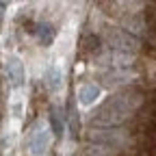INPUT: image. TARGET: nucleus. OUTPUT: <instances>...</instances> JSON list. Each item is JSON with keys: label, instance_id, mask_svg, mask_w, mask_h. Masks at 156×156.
Segmentation results:
<instances>
[{"label": "nucleus", "instance_id": "f257e3e1", "mask_svg": "<svg viewBox=\"0 0 156 156\" xmlns=\"http://www.w3.org/2000/svg\"><path fill=\"white\" fill-rule=\"evenodd\" d=\"M87 139L91 145H102L117 152V150H130L134 136L124 128H91Z\"/></svg>", "mask_w": 156, "mask_h": 156}, {"label": "nucleus", "instance_id": "f03ea898", "mask_svg": "<svg viewBox=\"0 0 156 156\" xmlns=\"http://www.w3.org/2000/svg\"><path fill=\"white\" fill-rule=\"evenodd\" d=\"M106 41H108V46H111L113 52H124V54H130V56H134L136 52H139V48H141V41H139V39L132 37V35H128L124 28H113V30H108Z\"/></svg>", "mask_w": 156, "mask_h": 156}, {"label": "nucleus", "instance_id": "7ed1b4c3", "mask_svg": "<svg viewBox=\"0 0 156 156\" xmlns=\"http://www.w3.org/2000/svg\"><path fill=\"white\" fill-rule=\"evenodd\" d=\"M5 72H7V78L13 87H20L24 83V65L20 58H9L7 65H5Z\"/></svg>", "mask_w": 156, "mask_h": 156}, {"label": "nucleus", "instance_id": "20e7f679", "mask_svg": "<svg viewBox=\"0 0 156 156\" xmlns=\"http://www.w3.org/2000/svg\"><path fill=\"white\" fill-rule=\"evenodd\" d=\"M98 98H100V87L93 85V83H85L80 89H78V102L80 104H93Z\"/></svg>", "mask_w": 156, "mask_h": 156}, {"label": "nucleus", "instance_id": "39448f33", "mask_svg": "<svg viewBox=\"0 0 156 156\" xmlns=\"http://www.w3.org/2000/svg\"><path fill=\"white\" fill-rule=\"evenodd\" d=\"M102 78H104V85L106 87H113L117 83H126L128 78H132V69L130 67H126V69H113V72H106Z\"/></svg>", "mask_w": 156, "mask_h": 156}, {"label": "nucleus", "instance_id": "423d86ee", "mask_svg": "<svg viewBox=\"0 0 156 156\" xmlns=\"http://www.w3.org/2000/svg\"><path fill=\"white\" fill-rule=\"evenodd\" d=\"M48 143H50V134L46 130H39L30 136V150L33 154H44L48 150Z\"/></svg>", "mask_w": 156, "mask_h": 156}, {"label": "nucleus", "instance_id": "0eeeda50", "mask_svg": "<svg viewBox=\"0 0 156 156\" xmlns=\"http://www.w3.org/2000/svg\"><path fill=\"white\" fill-rule=\"evenodd\" d=\"M35 35H37V39H39V41H41L44 46H48V44H52V39H54L56 30H54V26H52V24H48V22H41V24H37V28H35Z\"/></svg>", "mask_w": 156, "mask_h": 156}, {"label": "nucleus", "instance_id": "6e6552de", "mask_svg": "<svg viewBox=\"0 0 156 156\" xmlns=\"http://www.w3.org/2000/svg\"><path fill=\"white\" fill-rule=\"evenodd\" d=\"M63 111L58 108V106H54L52 111H50V128H52V132L56 134V136H61L63 134V128H65V124H63Z\"/></svg>", "mask_w": 156, "mask_h": 156}, {"label": "nucleus", "instance_id": "1a4fd4ad", "mask_svg": "<svg viewBox=\"0 0 156 156\" xmlns=\"http://www.w3.org/2000/svg\"><path fill=\"white\" fill-rule=\"evenodd\" d=\"M80 48H83V52H98L100 50V39H98L95 35H85L83 39H80Z\"/></svg>", "mask_w": 156, "mask_h": 156}, {"label": "nucleus", "instance_id": "9d476101", "mask_svg": "<svg viewBox=\"0 0 156 156\" xmlns=\"http://www.w3.org/2000/svg\"><path fill=\"white\" fill-rule=\"evenodd\" d=\"M46 83L52 91H56L58 87H61V69L58 67H50L48 74H46Z\"/></svg>", "mask_w": 156, "mask_h": 156}, {"label": "nucleus", "instance_id": "9b49d317", "mask_svg": "<svg viewBox=\"0 0 156 156\" xmlns=\"http://www.w3.org/2000/svg\"><path fill=\"white\" fill-rule=\"evenodd\" d=\"M0 7H2V2H0Z\"/></svg>", "mask_w": 156, "mask_h": 156}]
</instances>
